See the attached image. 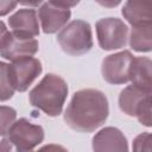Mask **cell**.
<instances>
[{
	"label": "cell",
	"instance_id": "cell-1",
	"mask_svg": "<svg viewBox=\"0 0 152 152\" xmlns=\"http://www.w3.org/2000/svg\"><path fill=\"white\" fill-rule=\"evenodd\" d=\"M108 114V100L102 91L82 89L72 95L64 112V121L74 131L90 133L106 122Z\"/></svg>",
	"mask_w": 152,
	"mask_h": 152
},
{
	"label": "cell",
	"instance_id": "cell-14",
	"mask_svg": "<svg viewBox=\"0 0 152 152\" xmlns=\"http://www.w3.org/2000/svg\"><path fill=\"white\" fill-rule=\"evenodd\" d=\"M151 66L152 63L148 57L134 56L129 69V81L132 82V84L144 90L152 91Z\"/></svg>",
	"mask_w": 152,
	"mask_h": 152
},
{
	"label": "cell",
	"instance_id": "cell-13",
	"mask_svg": "<svg viewBox=\"0 0 152 152\" xmlns=\"http://www.w3.org/2000/svg\"><path fill=\"white\" fill-rule=\"evenodd\" d=\"M121 12L132 26L152 24V4L150 1H127Z\"/></svg>",
	"mask_w": 152,
	"mask_h": 152
},
{
	"label": "cell",
	"instance_id": "cell-11",
	"mask_svg": "<svg viewBox=\"0 0 152 152\" xmlns=\"http://www.w3.org/2000/svg\"><path fill=\"white\" fill-rule=\"evenodd\" d=\"M94 152H128V142L116 127H104L93 137Z\"/></svg>",
	"mask_w": 152,
	"mask_h": 152
},
{
	"label": "cell",
	"instance_id": "cell-5",
	"mask_svg": "<svg viewBox=\"0 0 152 152\" xmlns=\"http://www.w3.org/2000/svg\"><path fill=\"white\" fill-rule=\"evenodd\" d=\"M78 1H45L38 10V18L44 33L51 34L61 31L71 17L70 7Z\"/></svg>",
	"mask_w": 152,
	"mask_h": 152
},
{
	"label": "cell",
	"instance_id": "cell-6",
	"mask_svg": "<svg viewBox=\"0 0 152 152\" xmlns=\"http://www.w3.org/2000/svg\"><path fill=\"white\" fill-rule=\"evenodd\" d=\"M97 42L102 50L112 51L125 48L128 27L119 18H102L96 21Z\"/></svg>",
	"mask_w": 152,
	"mask_h": 152
},
{
	"label": "cell",
	"instance_id": "cell-16",
	"mask_svg": "<svg viewBox=\"0 0 152 152\" xmlns=\"http://www.w3.org/2000/svg\"><path fill=\"white\" fill-rule=\"evenodd\" d=\"M14 88L10 78L8 63L0 62V101H7L14 95Z\"/></svg>",
	"mask_w": 152,
	"mask_h": 152
},
{
	"label": "cell",
	"instance_id": "cell-17",
	"mask_svg": "<svg viewBox=\"0 0 152 152\" xmlns=\"http://www.w3.org/2000/svg\"><path fill=\"white\" fill-rule=\"evenodd\" d=\"M17 119V110L10 106H0V137H4L10 131Z\"/></svg>",
	"mask_w": 152,
	"mask_h": 152
},
{
	"label": "cell",
	"instance_id": "cell-12",
	"mask_svg": "<svg viewBox=\"0 0 152 152\" xmlns=\"http://www.w3.org/2000/svg\"><path fill=\"white\" fill-rule=\"evenodd\" d=\"M8 25L12 28V32L27 37L33 38L39 34V23H38V14L34 8H20L15 13H13L8 18Z\"/></svg>",
	"mask_w": 152,
	"mask_h": 152
},
{
	"label": "cell",
	"instance_id": "cell-19",
	"mask_svg": "<svg viewBox=\"0 0 152 152\" xmlns=\"http://www.w3.org/2000/svg\"><path fill=\"white\" fill-rule=\"evenodd\" d=\"M0 152H33V151H23L14 146L7 137H4L0 140Z\"/></svg>",
	"mask_w": 152,
	"mask_h": 152
},
{
	"label": "cell",
	"instance_id": "cell-15",
	"mask_svg": "<svg viewBox=\"0 0 152 152\" xmlns=\"http://www.w3.org/2000/svg\"><path fill=\"white\" fill-rule=\"evenodd\" d=\"M129 46L137 52H150L152 50V24L132 26Z\"/></svg>",
	"mask_w": 152,
	"mask_h": 152
},
{
	"label": "cell",
	"instance_id": "cell-4",
	"mask_svg": "<svg viewBox=\"0 0 152 152\" xmlns=\"http://www.w3.org/2000/svg\"><path fill=\"white\" fill-rule=\"evenodd\" d=\"M151 94L133 84L127 86L120 91L119 107L128 116H135L141 125L151 127Z\"/></svg>",
	"mask_w": 152,
	"mask_h": 152
},
{
	"label": "cell",
	"instance_id": "cell-10",
	"mask_svg": "<svg viewBox=\"0 0 152 152\" xmlns=\"http://www.w3.org/2000/svg\"><path fill=\"white\" fill-rule=\"evenodd\" d=\"M39 44L34 38L19 36L7 31L0 42V56L11 62L24 57H32L38 52Z\"/></svg>",
	"mask_w": 152,
	"mask_h": 152
},
{
	"label": "cell",
	"instance_id": "cell-7",
	"mask_svg": "<svg viewBox=\"0 0 152 152\" xmlns=\"http://www.w3.org/2000/svg\"><path fill=\"white\" fill-rule=\"evenodd\" d=\"M6 137L10 141L23 151H33L44 140V129L39 125L30 122L27 119L21 118L11 126Z\"/></svg>",
	"mask_w": 152,
	"mask_h": 152
},
{
	"label": "cell",
	"instance_id": "cell-9",
	"mask_svg": "<svg viewBox=\"0 0 152 152\" xmlns=\"http://www.w3.org/2000/svg\"><path fill=\"white\" fill-rule=\"evenodd\" d=\"M134 56L128 50H124L104 57L101 72L109 84H124L129 81V69Z\"/></svg>",
	"mask_w": 152,
	"mask_h": 152
},
{
	"label": "cell",
	"instance_id": "cell-2",
	"mask_svg": "<svg viewBox=\"0 0 152 152\" xmlns=\"http://www.w3.org/2000/svg\"><path fill=\"white\" fill-rule=\"evenodd\" d=\"M68 84L56 74H46L30 91L28 100L32 107L40 109L49 116H58L68 96Z\"/></svg>",
	"mask_w": 152,
	"mask_h": 152
},
{
	"label": "cell",
	"instance_id": "cell-3",
	"mask_svg": "<svg viewBox=\"0 0 152 152\" xmlns=\"http://www.w3.org/2000/svg\"><path fill=\"white\" fill-rule=\"evenodd\" d=\"M62 50L70 56H81L93 48V32L89 23L76 19L66 24L57 34Z\"/></svg>",
	"mask_w": 152,
	"mask_h": 152
},
{
	"label": "cell",
	"instance_id": "cell-22",
	"mask_svg": "<svg viewBox=\"0 0 152 152\" xmlns=\"http://www.w3.org/2000/svg\"><path fill=\"white\" fill-rule=\"evenodd\" d=\"M6 33H7V27H6L5 23L0 20V42L2 40V38H4V36H5Z\"/></svg>",
	"mask_w": 152,
	"mask_h": 152
},
{
	"label": "cell",
	"instance_id": "cell-21",
	"mask_svg": "<svg viewBox=\"0 0 152 152\" xmlns=\"http://www.w3.org/2000/svg\"><path fill=\"white\" fill-rule=\"evenodd\" d=\"M37 152H69L65 147H63L62 145H57V144H48L42 146Z\"/></svg>",
	"mask_w": 152,
	"mask_h": 152
},
{
	"label": "cell",
	"instance_id": "cell-20",
	"mask_svg": "<svg viewBox=\"0 0 152 152\" xmlns=\"http://www.w3.org/2000/svg\"><path fill=\"white\" fill-rule=\"evenodd\" d=\"M17 1H0V15H6L17 7Z\"/></svg>",
	"mask_w": 152,
	"mask_h": 152
},
{
	"label": "cell",
	"instance_id": "cell-18",
	"mask_svg": "<svg viewBox=\"0 0 152 152\" xmlns=\"http://www.w3.org/2000/svg\"><path fill=\"white\" fill-rule=\"evenodd\" d=\"M151 142H152L151 133H148V132L140 133L139 135H137L134 138L132 150H133V152H151V150H152Z\"/></svg>",
	"mask_w": 152,
	"mask_h": 152
},
{
	"label": "cell",
	"instance_id": "cell-8",
	"mask_svg": "<svg viewBox=\"0 0 152 152\" xmlns=\"http://www.w3.org/2000/svg\"><path fill=\"white\" fill-rule=\"evenodd\" d=\"M8 70L14 90L24 93L42 74L43 66L39 59L34 57H24L8 64Z\"/></svg>",
	"mask_w": 152,
	"mask_h": 152
}]
</instances>
